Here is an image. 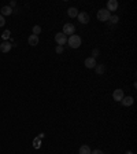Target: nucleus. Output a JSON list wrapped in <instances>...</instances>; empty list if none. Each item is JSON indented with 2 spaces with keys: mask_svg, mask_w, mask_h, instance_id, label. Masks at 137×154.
Instances as JSON below:
<instances>
[{
  "mask_svg": "<svg viewBox=\"0 0 137 154\" xmlns=\"http://www.w3.org/2000/svg\"><path fill=\"white\" fill-rule=\"evenodd\" d=\"M67 43H68V46H70L71 48H78L82 41H81V37H80V36L73 34V36H70V37L67 38Z\"/></svg>",
  "mask_w": 137,
  "mask_h": 154,
  "instance_id": "f257e3e1",
  "label": "nucleus"
},
{
  "mask_svg": "<svg viewBox=\"0 0 137 154\" xmlns=\"http://www.w3.org/2000/svg\"><path fill=\"white\" fill-rule=\"evenodd\" d=\"M110 17H111V13H110L108 10L102 8L98 11V19L100 22H107L108 19H110Z\"/></svg>",
  "mask_w": 137,
  "mask_h": 154,
  "instance_id": "f03ea898",
  "label": "nucleus"
},
{
  "mask_svg": "<svg viewBox=\"0 0 137 154\" xmlns=\"http://www.w3.org/2000/svg\"><path fill=\"white\" fill-rule=\"evenodd\" d=\"M55 41L58 46H62L63 47V44L67 43V36L63 33V32H59V33L55 34Z\"/></svg>",
  "mask_w": 137,
  "mask_h": 154,
  "instance_id": "7ed1b4c3",
  "label": "nucleus"
},
{
  "mask_svg": "<svg viewBox=\"0 0 137 154\" xmlns=\"http://www.w3.org/2000/svg\"><path fill=\"white\" fill-rule=\"evenodd\" d=\"M63 33L66 34V36H73L74 33H75V26H74L73 24H64L63 26Z\"/></svg>",
  "mask_w": 137,
  "mask_h": 154,
  "instance_id": "20e7f679",
  "label": "nucleus"
},
{
  "mask_svg": "<svg viewBox=\"0 0 137 154\" xmlns=\"http://www.w3.org/2000/svg\"><path fill=\"white\" fill-rule=\"evenodd\" d=\"M77 18H78V22H81L82 25H86L89 22V15L86 14L85 11H81V13H78Z\"/></svg>",
  "mask_w": 137,
  "mask_h": 154,
  "instance_id": "39448f33",
  "label": "nucleus"
},
{
  "mask_svg": "<svg viewBox=\"0 0 137 154\" xmlns=\"http://www.w3.org/2000/svg\"><path fill=\"white\" fill-rule=\"evenodd\" d=\"M123 96H125V94H123V91L121 90V88H117V90L113 92V99H114V101H117V102L122 101Z\"/></svg>",
  "mask_w": 137,
  "mask_h": 154,
  "instance_id": "423d86ee",
  "label": "nucleus"
},
{
  "mask_svg": "<svg viewBox=\"0 0 137 154\" xmlns=\"http://www.w3.org/2000/svg\"><path fill=\"white\" fill-rule=\"evenodd\" d=\"M84 65H85L86 69H93V67L96 66V59L92 58V57H89V58H86V59L84 61Z\"/></svg>",
  "mask_w": 137,
  "mask_h": 154,
  "instance_id": "0eeeda50",
  "label": "nucleus"
},
{
  "mask_svg": "<svg viewBox=\"0 0 137 154\" xmlns=\"http://www.w3.org/2000/svg\"><path fill=\"white\" fill-rule=\"evenodd\" d=\"M106 10H108L110 13H111V11H117L118 10V1L117 0H108L107 1V8Z\"/></svg>",
  "mask_w": 137,
  "mask_h": 154,
  "instance_id": "6e6552de",
  "label": "nucleus"
},
{
  "mask_svg": "<svg viewBox=\"0 0 137 154\" xmlns=\"http://www.w3.org/2000/svg\"><path fill=\"white\" fill-rule=\"evenodd\" d=\"M133 102H134V99H133L132 96H123L121 103H122V106H125V107H129V106L133 105Z\"/></svg>",
  "mask_w": 137,
  "mask_h": 154,
  "instance_id": "1a4fd4ad",
  "label": "nucleus"
},
{
  "mask_svg": "<svg viewBox=\"0 0 137 154\" xmlns=\"http://www.w3.org/2000/svg\"><path fill=\"white\" fill-rule=\"evenodd\" d=\"M12 48V44H10L8 41H4V43H1L0 44V51L1 52H10V50Z\"/></svg>",
  "mask_w": 137,
  "mask_h": 154,
  "instance_id": "9d476101",
  "label": "nucleus"
},
{
  "mask_svg": "<svg viewBox=\"0 0 137 154\" xmlns=\"http://www.w3.org/2000/svg\"><path fill=\"white\" fill-rule=\"evenodd\" d=\"M39 41H40V38H39V36H34V34H30L29 36V38H28V43L30 44V46H37L39 44Z\"/></svg>",
  "mask_w": 137,
  "mask_h": 154,
  "instance_id": "9b49d317",
  "label": "nucleus"
},
{
  "mask_svg": "<svg viewBox=\"0 0 137 154\" xmlns=\"http://www.w3.org/2000/svg\"><path fill=\"white\" fill-rule=\"evenodd\" d=\"M11 14H12V8H11L10 6L1 7V15H3V17H7V15H11Z\"/></svg>",
  "mask_w": 137,
  "mask_h": 154,
  "instance_id": "f8f14e48",
  "label": "nucleus"
},
{
  "mask_svg": "<svg viewBox=\"0 0 137 154\" xmlns=\"http://www.w3.org/2000/svg\"><path fill=\"white\" fill-rule=\"evenodd\" d=\"M67 15L70 18H75V17L78 15V10L75 8V7H70V8L67 10Z\"/></svg>",
  "mask_w": 137,
  "mask_h": 154,
  "instance_id": "ddd939ff",
  "label": "nucleus"
},
{
  "mask_svg": "<svg viewBox=\"0 0 137 154\" xmlns=\"http://www.w3.org/2000/svg\"><path fill=\"white\" fill-rule=\"evenodd\" d=\"M91 147L89 146H86V144H82L81 147H80V154H91Z\"/></svg>",
  "mask_w": 137,
  "mask_h": 154,
  "instance_id": "4468645a",
  "label": "nucleus"
},
{
  "mask_svg": "<svg viewBox=\"0 0 137 154\" xmlns=\"http://www.w3.org/2000/svg\"><path fill=\"white\" fill-rule=\"evenodd\" d=\"M95 69H96V73H98V74H104V72H106V66L102 65V63H100V65H96Z\"/></svg>",
  "mask_w": 137,
  "mask_h": 154,
  "instance_id": "2eb2a0df",
  "label": "nucleus"
},
{
  "mask_svg": "<svg viewBox=\"0 0 137 154\" xmlns=\"http://www.w3.org/2000/svg\"><path fill=\"white\" fill-rule=\"evenodd\" d=\"M32 30H33V34H34V36H39V34L41 33V26H39V25H34Z\"/></svg>",
  "mask_w": 137,
  "mask_h": 154,
  "instance_id": "dca6fc26",
  "label": "nucleus"
},
{
  "mask_svg": "<svg viewBox=\"0 0 137 154\" xmlns=\"http://www.w3.org/2000/svg\"><path fill=\"white\" fill-rule=\"evenodd\" d=\"M108 21H110L111 24H118V22H119V18H118V15H111Z\"/></svg>",
  "mask_w": 137,
  "mask_h": 154,
  "instance_id": "f3484780",
  "label": "nucleus"
},
{
  "mask_svg": "<svg viewBox=\"0 0 137 154\" xmlns=\"http://www.w3.org/2000/svg\"><path fill=\"white\" fill-rule=\"evenodd\" d=\"M98 57H99V50H96V48H95V50L92 51V58H95V59H96Z\"/></svg>",
  "mask_w": 137,
  "mask_h": 154,
  "instance_id": "a211bd4d",
  "label": "nucleus"
},
{
  "mask_svg": "<svg viewBox=\"0 0 137 154\" xmlns=\"http://www.w3.org/2000/svg\"><path fill=\"white\" fill-rule=\"evenodd\" d=\"M55 51H56V54H62L63 52V47H62V46H58V47L55 48Z\"/></svg>",
  "mask_w": 137,
  "mask_h": 154,
  "instance_id": "6ab92c4d",
  "label": "nucleus"
},
{
  "mask_svg": "<svg viewBox=\"0 0 137 154\" xmlns=\"http://www.w3.org/2000/svg\"><path fill=\"white\" fill-rule=\"evenodd\" d=\"M4 24H6V19H4V17H3V15L0 14V28H1V26H4Z\"/></svg>",
  "mask_w": 137,
  "mask_h": 154,
  "instance_id": "aec40b11",
  "label": "nucleus"
},
{
  "mask_svg": "<svg viewBox=\"0 0 137 154\" xmlns=\"http://www.w3.org/2000/svg\"><path fill=\"white\" fill-rule=\"evenodd\" d=\"M91 154H104V153H103L102 150H98V149H96V150H92V151H91Z\"/></svg>",
  "mask_w": 137,
  "mask_h": 154,
  "instance_id": "412c9836",
  "label": "nucleus"
},
{
  "mask_svg": "<svg viewBox=\"0 0 137 154\" xmlns=\"http://www.w3.org/2000/svg\"><path fill=\"white\" fill-rule=\"evenodd\" d=\"M8 36H10V30H6L4 33H3V37H4V38H7Z\"/></svg>",
  "mask_w": 137,
  "mask_h": 154,
  "instance_id": "4be33fe9",
  "label": "nucleus"
},
{
  "mask_svg": "<svg viewBox=\"0 0 137 154\" xmlns=\"http://www.w3.org/2000/svg\"><path fill=\"white\" fill-rule=\"evenodd\" d=\"M15 6H17V1H15V0H12V1L10 3V7L12 8V7H15Z\"/></svg>",
  "mask_w": 137,
  "mask_h": 154,
  "instance_id": "5701e85b",
  "label": "nucleus"
},
{
  "mask_svg": "<svg viewBox=\"0 0 137 154\" xmlns=\"http://www.w3.org/2000/svg\"><path fill=\"white\" fill-rule=\"evenodd\" d=\"M125 154H133V153H132V151H130V150H129V151H126V153H125Z\"/></svg>",
  "mask_w": 137,
  "mask_h": 154,
  "instance_id": "b1692460",
  "label": "nucleus"
}]
</instances>
